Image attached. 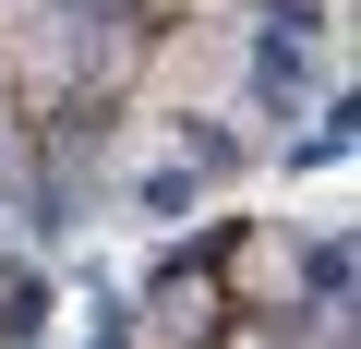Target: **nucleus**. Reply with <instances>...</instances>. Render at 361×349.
<instances>
[{
  "instance_id": "nucleus-4",
  "label": "nucleus",
  "mask_w": 361,
  "mask_h": 349,
  "mask_svg": "<svg viewBox=\"0 0 361 349\" xmlns=\"http://www.w3.org/2000/svg\"><path fill=\"white\" fill-rule=\"evenodd\" d=\"M180 169H193V181H229V169H241V133L229 121H180Z\"/></svg>"
},
{
  "instance_id": "nucleus-7",
  "label": "nucleus",
  "mask_w": 361,
  "mask_h": 349,
  "mask_svg": "<svg viewBox=\"0 0 361 349\" xmlns=\"http://www.w3.org/2000/svg\"><path fill=\"white\" fill-rule=\"evenodd\" d=\"M85 349H133V313H121V301H109V313H97V337H85Z\"/></svg>"
},
{
  "instance_id": "nucleus-2",
  "label": "nucleus",
  "mask_w": 361,
  "mask_h": 349,
  "mask_svg": "<svg viewBox=\"0 0 361 349\" xmlns=\"http://www.w3.org/2000/svg\"><path fill=\"white\" fill-rule=\"evenodd\" d=\"M313 289V313H349V289H361V253H349V229H325L301 265H289V301Z\"/></svg>"
},
{
  "instance_id": "nucleus-6",
  "label": "nucleus",
  "mask_w": 361,
  "mask_h": 349,
  "mask_svg": "<svg viewBox=\"0 0 361 349\" xmlns=\"http://www.w3.org/2000/svg\"><path fill=\"white\" fill-rule=\"evenodd\" d=\"M337 157H349V97H325V121L289 145V169H337Z\"/></svg>"
},
{
  "instance_id": "nucleus-5",
  "label": "nucleus",
  "mask_w": 361,
  "mask_h": 349,
  "mask_svg": "<svg viewBox=\"0 0 361 349\" xmlns=\"http://www.w3.org/2000/svg\"><path fill=\"white\" fill-rule=\"evenodd\" d=\"M37 313H49V277H37V265H0V337L25 349V337H37Z\"/></svg>"
},
{
  "instance_id": "nucleus-3",
  "label": "nucleus",
  "mask_w": 361,
  "mask_h": 349,
  "mask_svg": "<svg viewBox=\"0 0 361 349\" xmlns=\"http://www.w3.org/2000/svg\"><path fill=\"white\" fill-rule=\"evenodd\" d=\"M229 349H337V313H301V301H265L229 325Z\"/></svg>"
},
{
  "instance_id": "nucleus-1",
  "label": "nucleus",
  "mask_w": 361,
  "mask_h": 349,
  "mask_svg": "<svg viewBox=\"0 0 361 349\" xmlns=\"http://www.w3.org/2000/svg\"><path fill=\"white\" fill-rule=\"evenodd\" d=\"M301 85H313V25H265L253 37V97L265 109H301Z\"/></svg>"
}]
</instances>
